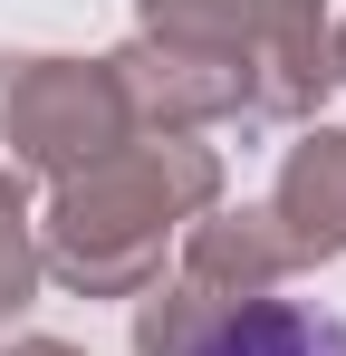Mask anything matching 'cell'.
Masks as SVG:
<instances>
[{
	"instance_id": "cell-1",
	"label": "cell",
	"mask_w": 346,
	"mask_h": 356,
	"mask_svg": "<svg viewBox=\"0 0 346 356\" xmlns=\"http://www.w3.org/2000/svg\"><path fill=\"white\" fill-rule=\"evenodd\" d=\"M222 202V154L192 135H125L87 174H67L39 212V270L77 298H135L164 250Z\"/></svg>"
},
{
	"instance_id": "cell-2",
	"label": "cell",
	"mask_w": 346,
	"mask_h": 356,
	"mask_svg": "<svg viewBox=\"0 0 346 356\" xmlns=\"http://www.w3.org/2000/svg\"><path fill=\"white\" fill-rule=\"evenodd\" d=\"M145 39L212 49L250 77V135L260 125H308L327 77V0H135Z\"/></svg>"
},
{
	"instance_id": "cell-3",
	"label": "cell",
	"mask_w": 346,
	"mask_h": 356,
	"mask_svg": "<svg viewBox=\"0 0 346 356\" xmlns=\"http://www.w3.org/2000/svg\"><path fill=\"white\" fill-rule=\"evenodd\" d=\"M279 280H288L279 222L250 202H212L173 250V280L135 289V356H202L240 308L279 298Z\"/></svg>"
},
{
	"instance_id": "cell-4",
	"label": "cell",
	"mask_w": 346,
	"mask_h": 356,
	"mask_svg": "<svg viewBox=\"0 0 346 356\" xmlns=\"http://www.w3.org/2000/svg\"><path fill=\"white\" fill-rule=\"evenodd\" d=\"M135 125L115 97L106 58H58V49H0V164L10 174H87Z\"/></svg>"
},
{
	"instance_id": "cell-5",
	"label": "cell",
	"mask_w": 346,
	"mask_h": 356,
	"mask_svg": "<svg viewBox=\"0 0 346 356\" xmlns=\"http://www.w3.org/2000/svg\"><path fill=\"white\" fill-rule=\"evenodd\" d=\"M125 125L135 135H202V125H250V77L212 49H183V39H125L106 58Z\"/></svg>"
},
{
	"instance_id": "cell-6",
	"label": "cell",
	"mask_w": 346,
	"mask_h": 356,
	"mask_svg": "<svg viewBox=\"0 0 346 356\" xmlns=\"http://www.w3.org/2000/svg\"><path fill=\"white\" fill-rule=\"evenodd\" d=\"M288 241V270H318V260H346V125H308L279 154V183L260 202Z\"/></svg>"
},
{
	"instance_id": "cell-7",
	"label": "cell",
	"mask_w": 346,
	"mask_h": 356,
	"mask_svg": "<svg viewBox=\"0 0 346 356\" xmlns=\"http://www.w3.org/2000/svg\"><path fill=\"white\" fill-rule=\"evenodd\" d=\"M202 356H346V318L318 298H260L240 308Z\"/></svg>"
},
{
	"instance_id": "cell-8",
	"label": "cell",
	"mask_w": 346,
	"mask_h": 356,
	"mask_svg": "<svg viewBox=\"0 0 346 356\" xmlns=\"http://www.w3.org/2000/svg\"><path fill=\"white\" fill-rule=\"evenodd\" d=\"M39 212H29V183L0 164V318H19L39 298Z\"/></svg>"
},
{
	"instance_id": "cell-9",
	"label": "cell",
	"mask_w": 346,
	"mask_h": 356,
	"mask_svg": "<svg viewBox=\"0 0 346 356\" xmlns=\"http://www.w3.org/2000/svg\"><path fill=\"white\" fill-rule=\"evenodd\" d=\"M0 356H87V347H67V337H10Z\"/></svg>"
},
{
	"instance_id": "cell-10",
	"label": "cell",
	"mask_w": 346,
	"mask_h": 356,
	"mask_svg": "<svg viewBox=\"0 0 346 356\" xmlns=\"http://www.w3.org/2000/svg\"><path fill=\"white\" fill-rule=\"evenodd\" d=\"M327 77H337V87H346V19H337V29H327Z\"/></svg>"
}]
</instances>
